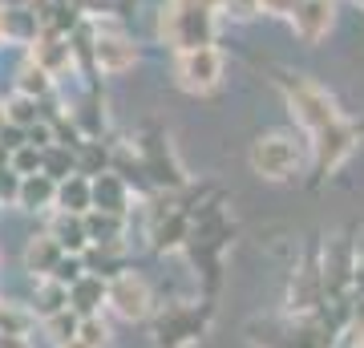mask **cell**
Here are the masks:
<instances>
[{
    "mask_svg": "<svg viewBox=\"0 0 364 348\" xmlns=\"http://www.w3.org/2000/svg\"><path fill=\"white\" fill-rule=\"evenodd\" d=\"M37 324L33 308L21 304V300H0V332L9 336H28V328Z\"/></svg>",
    "mask_w": 364,
    "mask_h": 348,
    "instance_id": "ffe728a7",
    "label": "cell"
},
{
    "mask_svg": "<svg viewBox=\"0 0 364 348\" xmlns=\"http://www.w3.org/2000/svg\"><path fill=\"white\" fill-rule=\"evenodd\" d=\"M279 90H284V97H287V110L296 114V122L308 130V134H320V130L336 126L340 117H344L336 110V97L328 90H320L312 78L284 73V78H279Z\"/></svg>",
    "mask_w": 364,
    "mask_h": 348,
    "instance_id": "7a4b0ae2",
    "label": "cell"
},
{
    "mask_svg": "<svg viewBox=\"0 0 364 348\" xmlns=\"http://www.w3.org/2000/svg\"><path fill=\"white\" fill-rule=\"evenodd\" d=\"M85 235H90V247H109V243H122L126 235V215H109V211H85Z\"/></svg>",
    "mask_w": 364,
    "mask_h": 348,
    "instance_id": "2e32d148",
    "label": "cell"
},
{
    "mask_svg": "<svg viewBox=\"0 0 364 348\" xmlns=\"http://www.w3.org/2000/svg\"><path fill=\"white\" fill-rule=\"evenodd\" d=\"M174 81H178V90H186V93L219 90V81H223V53L215 49V45L174 53Z\"/></svg>",
    "mask_w": 364,
    "mask_h": 348,
    "instance_id": "5b68a950",
    "label": "cell"
},
{
    "mask_svg": "<svg viewBox=\"0 0 364 348\" xmlns=\"http://www.w3.org/2000/svg\"><path fill=\"white\" fill-rule=\"evenodd\" d=\"M73 170H77V154H73L69 146H57V142H53V146H45V150H41V174H49L53 182L69 179Z\"/></svg>",
    "mask_w": 364,
    "mask_h": 348,
    "instance_id": "d6986e66",
    "label": "cell"
},
{
    "mask_svg": "<svg viewBox=\"0 0 364 348\" xmlns=\"http://www.w3.org/2000/svg\"><path fill=\"white\" fill-rule=\"evenodd\" d=\"M37 33H41V16H37L33 4L0 9V41H4V45H33Z\"/></svg>",
    "mask_w": 364,
    "mask_h": 348,
    "instance_id": "8fae6325",
    "label": "cell"
},
{
    "mask_svg": "<svg viewBox=\"0 0 364 348\" xmlns=\"http://www.w3.org/2000/svg\"><path fill=\"white\" fill-rule=\"evenodd\" d=\"M0 45H4V41H0Z\"/></svg>",
    "mask_w": 364,
    "mask_h": 348,
    "instance_id": "836d02e7",
    "label": "cell"
},
{
    "mask_svg": "<svg viewBox=\"0 0 364 348\" xmlns=\"http://www.w3.org/2000/svg\"><path fill=\"white\" fill-rule=\"evenodd\" d=\"M53 199H57V182H53L49 174H25L21 186H16V206L28 211V215L53 211Z\"/></svg>",
    "mask_w": 364,
    "mask_h": 348,
    "instance_id": "7c38bea8",
    "label": "cell"
},
{
    "mask_svg": "<svg viewBox=\"0 0 364 348\" xmlns=\"http://www.w3.org/2000/svg\"><path fill=\"white\" fill-rule=\"evenodd\" d=\"M93 206V199H90V179L85 174H69V179H61L57 182V199H53V211H65V215H85Z\"/></svg>",
    "mask_w": 364,
    "mask_h": 348,
    "instance_id": "e0dca14e",
    "label": "cell"
},
{
    "mask_svg": "<svg viewBox=\"0 0 364 348\" xmlns=\"http://www.w3.org/2000/svg\"><path fill=\"white\" fill-rule=\"evenodd\" d=\"M90 28H93L90 57H93V65H97V73H105V78H122V73H130L134 65H138V45H134L114 21L93 16Z\"/></svg>",
    "mask_w": 364,
    "mask_h": 348,
    "instance_id": "277c9868",
    "label": "cell"
},
{
    "mask_svg": "<svg viewBox=\"0 0 364 348\" xmlns=\"http://www.w3.org/2000/svg\"><path fill=\"white\" fill-rule=\"evenodd\" d=\"M0 348H33V344H28V336H9V332H0Z\"/></svg>",
    "mask_w": 364,
    "mask_h": 348,
    "instance_id": "4dcf8cb0",
    "label": "cell"
},
{
    "mask_svg": "<svg viewBox=\"0 0 364 348\" xmlns=\"http://www.w3.org/2000/svg\"><path fill=\"white\" fill-rule=\"evenodd\" d=\"M77 340H85L90 348H109V324L102 320V312H97V316H81Z\"/></svg>",
    "mask_w": 364,
    "mask_h": 348,
    "instance_id": "cb8c5ba5",
    "label": "cell"
},
{
    "mask_svg": "<svg viewBox=\"0 0 364 348\" xmlns=\"http://www.w3.org/2000/svg\"><path fill=\"white\" fill-rule=\"evenodd\" d=\"M215 13H227L235 21H251V16H259V0H215Z\"/></svg>",
    "mask_w": 364,
    "mask_h": 348,
    "instance_id": "4316f807",
    "label": "cell"
},
{
    "mask_svg": "<svg viewBox=\"0 0 364 348\" xmlns=\"http://www.w3.org/2000/svg\"><path fill=\"white\" fill-rule=\"evenodd\" d=\"M287 21H291V28L304 45H320L336 25V0H299Z\"/></svg>",
    "mask_w": 364,
    "mask_h": 348,
    "instance_id": "9c48e42d",
    "label": "cell"
},
{
    "mask_svg": "<svg viewBox=\"0 0 364 348\" xmlns=\"http://www.w3.org/2000/svg\"><path fill=\"white\" fill-rule=\"evenodd\" d=\"M81 275H85V259H81V255H61L49 280H57V284H65V288H69L73 280H81Z\"/></svg>",
    "mask_w": 364,
    "mask_h": 348,
    "instance_id": "484cf974",
    "label": "cell"
},
{
    "mask_svg": "<svg viewBox=\"0 0 364 348\" xmlns=\"http://www.w3.org/2000/svg\"><path fill=\"white\" fill-rule=\"evenodd\" d=\"M61 255H65V251L57 247V239H53L49 231L33 235V239H28V247H25V271L33 275V280H49Z\"/></svg>",
    "mask_w": 364,
    "mask_h": 348,
    "instance_id": "5bb4252c",
    "label": "cell"
},
{
    "mask_svg": "<svg viewBox=\"0 0 364 348\" xmlns=\"http://www.w3.org/2000/svg\"><path fill=\"white\" fill-rule=\"evenodd\" d=\"M49 235L57 239V247L65 251V255H81L85 247H90V235H85V219L81 215H65V211H57L49 223Z\"/></svg>",
    "mask_w": 364,
    "mask_h": 348,
    "instance_id": "9a60e30c",
    "label": "cell"
},
{
    "mask_svg": "<svg viewBox=\"0 0 364 348\" xmlns=\"http://www.w3.org/2000/svg\"><path fill=\"white\" fill-rule=\"evenodd\" d=\"M28 61L37 65V69H45V73L57 81L69 65H73V41H69V33H57V28L41 25V33L33 37V45H28Z\"/></svg>",
    "mask_w": 364,
    "mask_h": 348,
    "instance_id": "ba28073f",
    "label": "cell"
},
{
    "mask_svg": "<svg viewBox=\"0 0 364 348\" xmlns=\"http://www.w3.org/2000/svg\"><path fill=\"white\" fill-rule=\"evenodd\" d=\"M299 0H259V13L263 16H279V21H287V16L296 13Z\"/></svg>",
    "mask_w": 364,
    "mask_h": 348,
    "instance_id": "83f0119b",
    "label": "cell"
},
{
    "mask_svg": "<svg viewBox=\"0 0 364 348\" xmlns=\"http://www.w3.org/2000/svg\"><path fill=\"white\" fill-rule=\"evenodd\" d=\"M16 93L45 102V97L53 93V78L45 73V69H37L33 61H25V65H21V73H16Z\"/></svg>",
    "mask_w": 364,
    "mask_h": 348,
    "instance_id": "7402d4cb",
    "label": "cell"
},
{
    "mask_svg": "<svg viewBox=\"0 0 364 348\" xmlns=\"http://www.w3.org/2000/svg\"><path fill=\"white\" fill-rule=\"evenodd\" d=\"M77 9L85 16H105V13H114V0H77Z\"/></svg>",
    "mask_w": 364,
    "mask_h": 348,
    "instance_id": "f546056e",
    "label": "cell"
},
{
    "mask_svg": "<svg viewBox=\"0 0 364 348\" xmlns=\"http://www.w3.org/2000/svg\"><path fill=\"white\" fill-rule=\"evenodd\" d=\"M45 102H49V97H45ZM45 102H37V97H25V93H16L13 102L4 105V122H9V126H21V130L37 126L41 117H45Z\"/></svg>",
    "mask_w": 364,
    "mask_h": 348,
    "instance_id": "44dd1931",
    "label": "cell"
},
{
    "mask_svg": "<svg viewBox=\"0 0 364 348\" xmlns=\"http://www.w3.org/2000/svg\"><path fill=\"white\" fill-rule=\"evenodd\" d=\"M57 348H90V344H85V340H77V336H73V340H65V344H57Z\"/></svg>",
    "mask_w": 364,
    "mask_h": 348,
    "instance_id": "1f68e13d",
    "label": "cell"
},
{
    "mask_svg": "<svg viewBox=\"0 0 364 348\" xmlns=\"http://www.w3.org/2000/svg\"><path fill=\"white\" fill-rule=\"evenodd\" d=\"M9 170L21 174V179L25 174H41V150L37 146H16L13 154H9Z\"/></svg>",
    "mask_w": 364,
    "mask_h": 348,
    "instance_id": "d4e9b609",
    "label": "cell"
},
{
    "mask_svg": "<svg viewBox=\"0 0 364 348\" xmlns=\"http://www.w3.org/2000/svg\"><path fill=\"white\" fill-rule=\"evenodd\" d=\"M304 158H308L304 142L296 134H287V130H272V134H263L259 142L251 146V170L267 182H284L291 174H299Z\"/></svg>",
    "mask_w": 364,
    "mask_h": 348,
    "instance_id": "3957f363",
    "label": "cell"
},
{
    "mask_svg": "<svg viewBox=\"0 0 364 348\" xmlns=\"http://www.w3.org/2000/svg\"><path fill=\"white\" fill-rule=\"evenodd\" d=\"M356 142H360V134L340 117L336 126L320 130V134H312V154H316V167H320V174H328V170H340L344 162L352 158V150H356Z\"/></svg>",
    "mask_w": 364,
    "mask_h": 348,
    "instance_id": "52a82bcc",
    "label": "cell"
},
{
    "mask_svg": "<svg viewBox=\"0 0 364 348\" xmlns=\"http://www.w3.org/2000/svg\"><path fill=\"white\" fill-rule=\"evenodd\" d=\"M105 304L114 308V316L122 320H146L150 312H154V296H150V284H146L138 271H117L105 280Z\"/></svg>",
    "mask_w": 364,
    "mask_h": 348,
    "instance_id": "8992f818",
    "label": "cell"
},
{
    "mask_svg": "<svg viewBox=\"0 0 364 348\" xmlns=\"http://www.w3.org/2000/svg\"><path fill=\"white\" fill-rule=\"evenodd\" d=\"M158 33L174 53L186 49H203V45H215V33H219V21H215V9L210 4H198V0H170L162 16H158Z\"/></svg>",
    "mask_w": 364,
    "mask_h": 348,
    "instance_id": "6da1fadb",
    "label": "cell"
},
{
    "mask_svg": "<svg viewBox=\"0 0 364 348\" xmlns=\"http://www.w3.org/2000/svg\"><path fill=\"white\" fill-rule=\"evenodd\" d=\"M198 4H210V9H215V0H198Z\"/></svg>",
    "mask_w": 364,
    "mask_h": 348,
    "instance_id": "d6a6232c",
    "label": "cell"
},
{
    "mask_svg": "<svg viewBox=\"0 0 364 348\" xmlns=\"http://www.w3.org/2000/svg\"><path fill=\"white\" fill-rule=\"evenodd\" d=\"M77 312H69V308H61V312H53V316H45V336H49L53 344H65V340H73L77 336Z\"/></svg>",
    "mask_w": 364,
    "mask_h": 348,
    "instance_id": "603a6c76",
    "label": "cell"
},
{
    "mask_svg": "<svg viewBox=\"0 0 364 348\" xmlns=\"http://www.w3.org/2000/svg\"><path fill=\"white\" fill-rule=\"evenodd\" d=\"M102 304H105V275L85 271L81 280L69 284V312H77V316H97Z\"/></svg>",
    "mask_w": 364,
    "mask_h": 348,
    "instance_id": "4fadbf2b",
    "label": "cell"
},
{
    "mask_svg": "<svg viewBox=\"0 0 364 348\" xmlns=\"http://www.w3.org/2000/svg\"><path fill=\"white\" fill-rule=\"evenodd\" d=\"M90 199L93 211H109V215H130V182L117 170H102L90 179Z\"/></svg>",
    "mask_w": 364,
    "mask_h": 348,
    "instance_id": "30bf717a",
    "label": "cell"
},
{
    "mask_svg": "<svg viewBox=\"0 0 364 348\" xmlns=\"http://www.w3.org/2000/svg\"><path fill=\"white\" fill-rule=\"evenodd\" d=\"M16 186H21V174L0 167V203H16Z\"/></svg>",
    "mask_w": 364,
    "mask_h": 348,
    "instance_id": "f1b7e54d",
    "label": "cell"
},
{
    "mask_svg": "<svg viewBox=\"0 0 364 348\" xmlns=\"http://www.w3.org/2000/svg\"><path fill=\"white\" fill-rule=\"evenodd\" d=\"M33 316L37 320H45V316H53V312L69 308V288L57 284V280H37V288H33Z\"/></svg>",
    "mask_w": 364,
    "mask_h": 348,
    "instance_id": "ac0fdd59",
    "label": "cell"
}]
</instances>
